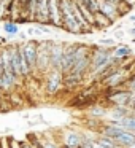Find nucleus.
<instances>
[{"instance_id":"obj_1","label":"nucleus","mask_w":135,"mask_h":148,"mask_svg":"<svg viewBox=\"0 0 135 148\" xmlns=\"http://www.w3.org/2000/svg\"><path fill=\"white\" fill-rule=\"evenodd\" d=\"M100 88V84L97 83H91V84H86L84 89L78 91L70 100H68L67 105L72 107V108H76V110H86L89 108L91 105L99 102V97L100 94L97 92V89Z\"/></svg>"},{"instance_id":"obj_2","label":"nucleus","mask_w":135,"mask_h":148,"mask_svg":"<svg viewBox=\"0 0 135 148\" xmlns=\"http://www.w3.org/2000/svg\"><path fill=\"white\" fill-rule=\"evenodd\" d=\"M37 43H38V58H37L35 75L45 77V75L51 70V64H49V53H51L52 40H37Z\"/></svg>"},{"instance_id":"obj_3","label":"nucleus","mask_w":135,"mask_h":148,"mask_svg":"<svg viewBox=\"0 0 135 148\" xmlns=\"http://www.w3.org/2000/svg\"><path fill=\"white\" fill-rule=\"evenodd\" d=\"M130 97H132V92L122 86L113 88V89H105V92H103V103L108 108L113 105H129L130 103Z\"/></svg>"},{"instance_id":"obj_4","label":"nucleus","mask_w":135,"mask_h":148,"mask_svg":"<svg viewBox=\"0 0 135 148\" xmlns=\"http://www.w3.org/2000/svg\"><path fill=\"white\" fill-rule=\"evenodd\" d=\"M64 91V73L61 70H49L45 75V94L56 97Z\"/></svg>"},{"instance_id":"obj_5","label":"nucleus","mask_w":135,"mask_h":148,"mask_svg":"<svg viewBox=\"0 0 135 148\" xmlns=\"http://www.w3.org/2000/svg\"><path fill=\"white\" fill-rule=\"evenodd\" d=\"M21 51H22V56L26 59V62L29 64V67L33 70V75H35L37 58H38V43H37V40L21 42Z\"/></svg>"},{"instance_id":"obj_6","label":"nucleus","mask_w":135,"mask_h":148,"mask_svg":"<svg viewBox=\"0 0 135 148\" xmlns=\"http://www.w3.org/2000/svg\"><path fill=\"white\" fill-rule=\"evenodd\" d=\"M75 46L76 43H68L65 42L64 46V54H62V62H61V72L62 73H68L72 67L75 65Z\"/></svg>"},{"instance_id":"obj_7","label":"nucleus","mask_w":135,"mask_h":148,"mask_svg":"<svg viewBox=\"0 0 135 148\" xmlns=\"http://www.w3.org/2000/svg\"><path fill=\"white\" fill-rule=\"evenodd\" d=\"M64 46H65V42H54V40H52L51 53H49V64H51V70H61Z\"/></svg>"},{"instance_id":"obj_8","label":"nucleus","mask_w":135,"mask_h":148,"mask_svg":"<svg viewBox=\"0 0 135 148\" xmlns=\"http://www.w3.org/2000/svg\"><path fill=\"white\" fill-rule=\"evenodd\" d=\"M19 81H21V78H18L13 72L5 70L3 73H2V77H0V89L3 91L5 94H8V92L16 89Z\"/></svg>"},{"instance_id":"obj_9","label":"nucleus","mask_w":135,"mask_h":148,"mask_svg":"<svg viewBox=\"0 0 135 148\" xmlns=\"http://www.w3.org/2000/svg\"><path fill=\"white\" fill-rule=\"evenodd\" d=\"M33 24H37V26H49L48 0H38L35 16H33Z\"/></svg>"},{"instance_id":"obj_10","label":"nucleus","mask_w":135,"mask_h":148,"mask_svg":"<svg viewBox=\"0 0 135 148\" xmlns=\"http://www.w3.org/2000/svg\"><path fill=\"white\" fill-rule=\"evenodd\" d=\"M48 10H49V26L61 29L62 14H61V7H59V0H48Z\"/></svg>"},{"instance_id":"obj_11","label":"nucleus","mask_w":135,"mask_h":148,"mask_svg":"<svg viewBox=\"0 0 135 148\" xmlns=\"http://www.w3.org/2000/svg\"><path fill=\"white\" fill-rule=\"evenodd\" d=\"M99 13H102L103 16H106L111 23H116L118 19H121L119 16L118 7L111 2H103V0H99Z\"/></svg>"},{"instance_id":"obj_12","label":"nucleus","mask_w":135,"mask_h":148,"mask_svg":"<svg viewBox=\"0 0 135 148\" xmlns=\"http://www.w3.org/2000/svg\"><path fill=\"white\" fill-rule=\"evenodd\" d=\"M61 145H64L67 148H80L83 145V135L76 131H67L62 137Z\"/></svg>"},{"instance_id":"obj_13","label":"nucleus","mask_w":135,"mask_h":148,"mask_svg":"<svg viewBox=\"0 0 135 148\" xmlns=\"http://www.w3.org/2000/svg\"><path fill=\"white\" fill-rule=\"evenodd\" d=\"M84 112H86L87 118H95V119L105 121L106 115H108V107L103 102H97V103H94V105H91L89 108H86Z\"/></svg>"},{"instance_id":"obj_14","label":"nucleus","mask_w":135,"mask_h":148,"mask_svg":"<svg viewBox=\"0 0 135 148\" xmlns=\"http://www.w3.org/2000/svg\"><path fill=\"white\" fill-rule=\"evenodd\" d=\"M118 142V145L121 148H132L135 147V134L134 132H129V131H124L115 138Z\"/></svg>"},{"instance_id":"obj_15","label":"nucleus","mask_w":135,"mask_h":148,"mask_svg":"<svg viewBox=\"0 0 135 148\" xmlns=\"http://www.w3.org/2000/svg\"><path fill=\"white\" fill-rule=\"evenodd\" d=\"M62 30H65L67 34H73V35H81V27L78 24V21L73 18H68V19H62Z\"/></svg>"},{"instance_id":"obj_16","label":"nucleus","mask_w":135,"mask_h":148,"mask_svg":"<svg viewBox=\"0 0 135 148\" xmlns=\"http://www.w3.org/2000/svg\"><path fill=\"white\" fill-rule=\"evenodd\" d=\"M113 56L116 58H121V59H132L134 58V51L129 45H115L111 48Z\"/></svg>"},{"instance_id":"obj_17","label":"nucleus","mask_w":135,"mask_h":148,"mask_svg":"<svg viewBox=\"0 0 135 148\" xmlns=\"http://www.w3.org/2000/svg\"><path fill=\"white\" fill-rule=\"evenodd\" d=\"M95 142H97L99 145H102L103 148H121L115 138L106 137V135H97V137H95Z\"/></svg>"},{"instance_id":"obj_18","label":"nucleus","mask_w":135,"mask_h":148,"mask_svg":"<svg viewBox=\"0 0 135 148\" xmlns=\"http://www.w3.org/2000/svg\"><path fill=\"white\" fill-rule=\"evenodd\" d=\"M2 29H3V32L8 35V38H11V37H16L18 34H19V26H18L14 21H5Z\"/></svg>"},{"instance_id":"obj_19","label":"nucleus","mask_w":135,"mask_h":148,"mask_svg":"<svg viewBox=\"0 0 135 148\" xmlns=\"http://www.w3.org/2000/svg\"><path fill=\"white\" fill-rule=\"evenodd\" d=\"M113 24L115 23H111V21H110L106 16H103L102 13L95 14V26H94L95 30H100V29H103V27H110V26H113Z\"/></svg>"},{"instance_id":"obj_20","label":"nucleus","mask_w":135,"mask_h":148,"mask_svg":"<svg viewBox=\"0 0 135 148\" xmlns=\"http://www.w3.org/2000/svg\"><path fill=\"white\" fill-rule=\"evenodd\" d=\"M122 88H125V89L130 91V92H135V72H134V73L129 75V78L124 81Z\"/></svg>"},{"instance_id":"obj_21","label":"nucleus","mask_w":135,"mask_h":148,"mask_svg":"<svg viewBox=\"0 0 135 148\" xmlns=\"http://www.w3.org/2000/svg\"><path fill=\"white\" fill-rule=\"evenodd\" d=\"M84 7H86L91 13L97 14L99 13V0H84Z\"/></svg>"},{"instance_id":"obj_22","label":"nucleus","mask_w":135,"mask_h":148,"mask_svg":"<svg viewBox=\"0 0 135 148\" xmlns=\"http://www.w3.org/2000/svg\"><path fill=\"white\" fill-rule=\"evenodd\" d=\"M97 45L106 46V48H113V46L116 45V40L115 38H102V40H99V43H97Z\"/></svg>"},{"instance_id":"obj_23","label":"nucleus","mask_w":135,"mask_h":148,"mask_svg":"<svg viewBox=\"0 0 135 148\" xmlns=\"http://www.w3.org/2000/svg\"><path fill=\"white\" fill-rule=\"evenodd\" d=\"M27 35H30V37H42V35H45V34L42 32L40 27H29V29H27Z\"/></svg>"},{"instance_id":"obj_24","label":"nucleus","mask_w":135,"mask_h":148,"mask_svg":"<svg viewBox=\"0 0 135 148\" xmlns=\"http://www.w3.org/2000/svg\"><path fill=\"white\" fill-rule=\"evenodd\" d=\"M124 37H125L124 29H116L115 30V40H124Z\"/></svg>"},{"instance_id":"obj_25","label":"nucleus","mask_w":135,"mask_h":148,"mask_svg":"<svg viewBox=\"0 0 135 148\" xmlns=\"http://www.w3.org/2000/svg\"><path fill=\"white\" fill-rule=\"evenodd\" d=\"M40 29H42V32L45 34V35H49V34H52V29H49V27H46V26H38Z\"/></svg>"},{"instance_id":"obj_26","label":"nucleus","mask_w":135,"mask_h":148,"mask_svg":"<svg viewBox=\"0 0 135 148\" xmlns=\"http://www.w3.org/2000/svg\"><path fill=\"white\" fill-rule=\"evenodd\" d=\"M18 37H19V40H21V42H26V40H29V38H27L29 35H27L26 32H21V30H19V34H18Z\"/></svg>"},{"instance_id":"obj_27","label":"nucleus","mask_w":135,"mask_h":148,"mask_svg":"<svg viewBox=\"0 0 135 148\" xmlns=\"http://www.w3.org/2000/svg\"><path fill=\"white\" fill-rule=\"evenodd\" d=\"M127 19H129V23H134V24H135V13L127 14Z\"/></svg>"},{"instance_id":"obj_28","label":"nucleus","mask_w":135,"mask_h":148,"mask_svg":"<svg viewBox=\"0 0 135 148\" xmlns=\"http://www.w3.org/2000/svg\"><path fill=\"white\" fill-rule=\"evenodd\" d=\"M129 105L132 107V108H135V92H132V97H130V103Z\"/></svg>"},{"instance_id":"obj_29","label":"nucleus","mask_w":135,"mask_h":148,"mask_svg":"<svg viewBox=\"0 0 135 148\" xmlns=\"http://www.w3.org/2000/svg\"><path fill=\"white\" fill-rule=\"evenodd\" d=\"M5 97H7V94H5L3 91L0 89V105H2V102H3V100H5Z\"/></svg>"},{"instance_id":"obj_30","label":"nucleus","mask_w":135,"mask_h":148,"mask_svg":"<svg viewBox=\"0 0 135 148\" xmlns=\"http://www.w3.org/2000/svg\"><path fill=\"white\" fill-rule=\"evenodd\" d=\"M129 34H130L132 37H135V24L132 27H129Z\"/></svg>"},{"instance_id":"obj_31","label":"nucleus","mask_w":135,"mask_h":148,"mask_svg":"<svg viewBox=\"0 0 135 148\" xmlns=\"http://www.w3.org/2000/svg\"><path fill=\"white\" fill-rule=\"evenodd\" d=\"M132 115H134V116H135V108H132Z\"/></svg>"},{"instance_id":"obj_32","label":"nucleus","mask_w":135,"mask_h":148,"mask_svg":"<svg viewBox=\"0 0 135 148\" xmlns=\"http://www.w3.org/2000/svg\"><path fill=\"white\" fill-rule=\"evenodd\" d=\"M80 148H84V147H80Z\"/></svg>"},{"instance_id":"obj_33","label":"nucleus","mask_w":135,"mask_h":148,"mask_svg":"<svg viewBox=\"0 0 135 148\" xmlns=\"http://www.w3.org/2000/svg\"><path fill=\"white\" fill-rule=\"evenodd\" d=\"M132 148H135V147H132Z\"/></svg>"}]
</instances>
